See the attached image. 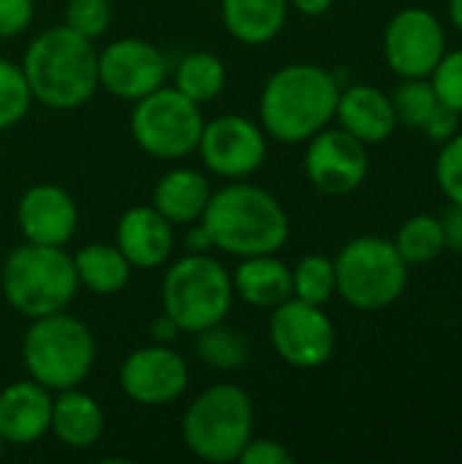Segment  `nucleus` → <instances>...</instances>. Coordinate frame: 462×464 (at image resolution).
Segmentation results:
<instances>
[{"label": "nucleus", "mask_w": 462, "mask_h": 464, "mask_svg": "<svg viewBox=\"0 0 462 464\" xmlns=\"http://www.w3.org/2000/svg\"><path fill=\"white\" fill-rule=\"evenodd\" d=\"M169 63L163 52L144 38H117L98 52V87L117 101H139L163 87Z\"/></svg>", "instance_id": "14"}, {"label": "nucleus", "mask_w": 462, "mask_h": 464, "mask_svg": "<svg viewBox=\"0 0 462 464\" xmlns=\"http://www.w3.org/2000/svg\"><path fill=\"white\" fill-rule=\"evenodd\" d=\"M335 280L346 304L362 313H381L406 294L408 264L400 258L392 239L368 234L340 247Z\"/></svg>", "instance_id": "8"}, {"label": "nucleus", "mask_w": 462, "mask_h": 464, "mask_svg": "<svg viewBox=\"0 0 462 464\" xmlns=\"http://www.w3.org/2000/svg\"><path fill=\"white\" fill-rule=\"evenodd\" d=\"M340 82L316 63L278 68L259 98V125L280 144H305L335 120Z\"/></svg>", "instance_id": "1"}, {"label": "nucleus", "mask_w": 462, "mask_h": 464, "mask_svg": "<svg viewBox=\"0 0 462 464\" xmlns=\"http://www.w3.org/2000/svg\"><path fill=\"white\" fill-rule=\"evenodd\" d=\"M267 334L280 362L297 370L324 367L332 359L338 343L335 324L321 310V304H310L294 296L272 307Z\"/></svg>", "instance_id": "10"}, {"label": "nucleus", "mask_w": 462, "mask_h": 464, "mask_svg": "<svg viewBox=\"0 0 462 464\" xmlns=\"http://www.w3.org/2000/svg\"><path fill=\"white\" fill-rule=\"evenodd\" d=\"M196 356L210 370L234 372L248 364L251 343L240 329L221 321V324H212V326L196 332Z\"/></svg>", "instance_id": "26"}, {"label": "nucleus", "mask_w": 462, "mask_h": 464, "mask_svg": "<svg viewBox=\"0 0 462 464\" xmlns=\"http://www.w3.org/2000/svg\"><path fill=\"white\" fill-rule=\"evenodd\" d=\"M174 226L152 207H131L117 220L114 245L133 269H158L174 253Z\"/></svg>", "instance_id": "17"}, {"label": "nucleus", "mask_w": 462, "mask_h": 464, "mask_svg": "<svg viewBox=\"0 0 462 464\" xmlns=\"http://www.w3.org/2000/svg\"><path fill=\"white\" fill-rule=\"evenodd\" d=\"M430 84L436 90L438 103L462 114V49L447 52L441 57V63L430 73Z\"/></svg>", "instance_id": "32"}, {"label": "nucleus", "mask_w": 462, "mask_h": 464, "mask_svg": "<svg viewBox=\"0 0 462 464\" xmlns=\"http://www.w3.org/2000/svg\"><path fill=\"white\" fill-rule=\"evenodd\" d=\"M305 150V174L316 190L327 196H349L368 179V144L343 128H321Z\"/></svg>", "instance_id": "15"}, {"label": "nucleus", "mask_w": 462, "mask_h": 464, "mask_svg": "<svg viewBox=\"0 0 462 464\" xmlns=\"http://www.w3.org/2000/svg\"><path fill=\"white\" fill-rule=\"evenodd\" d=\"M302 16H324L329 8H332V3L335 0H289Z\"/></svg>", "instance_id": "40"}, {"label": "nucleus", "mask_w": 462, "mask_h": 464, "mask_svg": "<svg viewBox=\"0 0 462 464\" xmlns=\"http://www.w3.org/2000/svg\"><path fill=\"white\" fill-rule=\"evenodd\" d=\"M0 291L8 307L27 321L63 313L79 294L74 258L65 247L22 242L3 261Z\"/></svg>", "instance_id": "4"}, {"label": "nucleus", "mask_w": 462, "mask_h": 464, "mask_svg": "<svg viewBox=\"0 0 462 464\" xmlns=\"http://www.w3.org/2000/svg\"><path fill=\"white\" fill-rule=\"evenodd\" d=\"M71 258H74L79 288H87L95 296L120 294L128 285L131 272H133V266L120 253V247L109 242H90L79 247Z\"/></svg>", "instance_id": "24"}, {"label": "nucleus", "mask_w": 462, "mask_h": 464, "mask_svg": "<svg viewBox=\"0 0 462 464\" xmlns=\"http://www.w3.org/2000/svg\"><path fill=\"white\" fill-rule=\"evenodd\" d=\"M185 250L188 253H210L212 250V239L204 231L202 223H191L188 226V231H185Z\"/></svg>", "instance_id": "39"}, {"label": "nucleus", "mask_w": 462, "mask_h": 464, "mask_svg": "<svg viewBox=\"0 0 462 464\" xmlns=\"http://www.w3.org/2000/svg\"><path fill=\"white\" fill-rule=\"evenodd\" d=\"M103 430H106V416L93 394L82 392L79 386L54 392L49 432L65 449L87 451L103 438Z\"/></svg>", "instance_id": "20"}, {"label": "nucleus", "mask_w": 462, "mask_h": 464, "mask_svg": "<svg viewBox=\"0 0 462 464\" xmlns=\"http://www.w3.org/2000/svg\"><path fill=\"white\" fill-rule=\"evenodd\" d=\"M35 16L33 0H0V38L22 35Z\"/></svg>", "instance_id": "35"}, {"label": "nucleus", "mask_w": 462, "mask_h": 464, "mask_svg": "<svg viewBox=\"0 0 462 464\" xmlns=\"http://www.w3.org/2000/svg\"><path fill=\"white\" fill-rule=\"evenodd\" d=\"M400 258L408 266H422L436 261L447 247H444V231H441V220L433 215H414L408 218L400 228L398 237L392 239Z\"/></svg>", "instance_id": "27"}, {"label": "nucleus", "mask_w": 462, "mask_h": 464, "mask_svg": "<svg viewBox=\"0 0 462 464\" xmlns=\"http://www.w3.org/2000/svg\"><path fill=\"white\" fill-rule=\"evenodd\" d=\"M226 63L212 52H191L174 68V87L191 98L193 103L204 106L215 101L226 87Z\"/></svg>", "instance_id": "25"}, {"label": "nucleus", "mask_w": 462, "mask_h": 464, "mask_svg": "<svg viewBox=\"0 0 462 464\" xmlns=\"http://www.w3.org/2000/svg\"><path fill=\"white\" fill-rule=\"evenodd\" d=\"M231 288L234 299L259 310H272L291 299V266L280 261L278 253L240 258V266L231 272Z\"/></svg>", "instance_id": "21"}, {"label": "nucleus", "mask_w": 462, "mask_h": 464, "mask_svg": "<svg viewBox=\"0 0 462 464\" xmlns=\"http://www.w3.org/2000/svg\"><path fill=\"white\" fill-rule=\"evenodd\" d=\"M422 130L428 133V139L444 144V141H449L455 133H460V114L452 111V109H447L444 103H438L436 111L430 114V120L425 122Z\"/></svg>", "instance_id": "36"}, {"label": "nucleus", "mask_w": 462, "mask_h": 464, "mask_svg": "<svg viewBox=\"0 0 462 464\" xmlns=\"http://www.w3.org/2000/svg\"><path fill=\"white\" fill-rule=\"evenodd\" d=\"M180 334H182L180 326H177L166 313H161V315L150 324V337H152V343H158V345H172Z\"/></svg>", "instance_id": "38"}, {"label": "nucleus", "mask_w": 462, "mask_h": 464, "mask_svg": "<svg viewBox=\"0 0 462 464\" xmlns=\"http://www.w3.org/2000/svg\"><path fill=\"white\" fill-rule=\"evenodd\" d=\"M449 19L462 33V0H449Z\"/></svg>", "instance_id": "41"}, {"label": "nucleus", "mask_w": 462, "mask_h": 464, "mask_svg": "<svg viewBox=\"0 0 462 464\" xmlns=\"http://www.w3.org/2000/svg\"><path fill=\"white\" fill-rule=\"evenodd\" d=\"M335 120H338V128H343L346 133H351L368 147L387 141L398 128L392 98L373 84L340 87Z\"/></svg>", "instance_id": "19"}, {"label": "nucleus", "mask_w": 462, "mask_h": 464, "mask_svg": "<svg viewBox=\"0 0 462 464\" xmlns=\"http://www.w3.org/2000/svg\"><path fill=\"white\" fill-rule=\"evenodd\" d=\"M256 411L251 394L237 383L207 386L182 413L180 435L185 449L210 464L240 459V451L253 438Z\"/></svg>", "instance_id": "5"}, {"label": "nucleus", "mask_w": 462, "mask_h": 464, "mask_svg": "<svg viewBox=\"0 0 462 464\" xmlns=\"http://www.w3.org/2000/svg\"><path fill=\"white\" fill-rule=\"evenodd\" d=\"M33 106V92L22 73V65L0 57V130L19 125Z\"/></svg>", "instance_id": "30"}, {"label": "nucleus", "mask_w": 462, "mask_h": 464, "mask_svg": "<svg viewBox=\"0 0 462 464\" xmlns=\"http://www.w3.org/2000/svg\"><path fill=\"white\" fill-rule=\"evenodd\" d=\"M436 182L452 204H462V133L441 144L436 158Z\"/></svg>", "instance_id": "33"}, {"label": "nucleus", "mask_w": 462, "mask_h": 464, "mask_svg": "<svg viewBox=\"0 0 462 464\" xmlns=\"http://www.w3.org/2000/svg\"><path fill=\"white\" fill-rule=\"evenodd\" d=\"M231 304V272L210 253H185L163 275L161 307L185 334L226 321Z\"/></svg>", "instance_id": "7"}, {"label": "nucleus", "mask_w": 462, "mask_h": 464, "mask_svg": "<svg viewBox=\"0 0 462 464\" xmlns=\"http://www.w3.org/2000/svg\"><path fill=\"white\" fill-rule=\"evenodd\" d=\"M202 106L177 87H158L133 101L131 136L142 152L158 160H182L196 152L204 130Z\"/></svg>", "instance_id": "9"}, {"label": "nucleus", "mask_w": 462, "mask_h": 464, "mask_svg": "<svg viewBox=\"0 0 462 464\" xmlns=\"http://www.w3.org/2000/svg\"><path fill=\"white\" fill-rule=\"evenodd\" d=\"M22 73L35 103L52 111H74L98 90V52L90 38L54 24L27 44Z\"/></svg>", "instance_id": "3"}, {"label": "nucleus", "mask_w": 462, "mask_h": 464, "mask_svg": "<svg viewBox=\"0 0 462 464\" xmlns=\"http://www.w3.org/2000/svg\"><path fill=\"white\" fill-rule=\"evenodd\" d=\"M289 8V0H221V19L234 41L264 46L286 27Z\"/></svg>", "instance_id": "23"}, {"label": "nucleus", "mask_w": 462, "mask_h": 464, "mask_svg": "<svg viewBox=\"0 0 462 464\" xmlns=\"http://www.w3.org/2000/svg\"><path fill=\"white\" fill-rule=\"evenodd\" d=\"M335 294H338V280H335L332 258H327L321 253H310V256H302L291 266V296L294 299L324 307Z\"/></svg>", "instance_id": "28"}, {"label": "nucleus", "mask_w": 462, "mask_h": 464, "mask_svg": "<svg viewBox=\"0 0 462 464\" xmlns=\"http://www.w3.org/2000/svg\"><path fill=\"white\" fill-rule=\"evenodd\" d=\"M199 223L210 234L212 250L237 258L280 253L291 231L283 204L270 190L245 179L212 190Z\"/></svg>", "instance_id": "2"}, {"label": "nucleus", "mask_w": 462, "mask_h": 464, "mask_svg": "<svg viewBox=\"0 0 462 464\" xmlns=\"http://www.w3.org/2000/svg\"><path fill=\"white\" fill-rule=\"evenodd\" d=\"M447 54L441 19L419 5L398 11L384 30V60L400 79H430Z\"/></svg>", "instance_id": "12"}, {"label": "nucleus", "mask_w": 462, "mask_h": 464, "mask_svg": "<svg viewBox=\"0 0 462 464\" xmlns=\"http://www.w3.org/2000/svg\"><path fill=\"white\" fill-rule=\"evenodd\" d=\"M65 27L95 41L112 27V3L109 0H68L65 3Z\"/></svg>", "instance_id": "31"}, {"label": "nucleus", "mask_w": 462, "mask_h": 464, "mask_svg": "<svg viewBox=\"0 0 462 464\" xmlns=\"http://www.w3.org/2000/svg\"><path fill=\"white\" fill-rule=\"evenodd\" d=\"M16 226L25 242L65 247L76 237L79 209L65 188L54 182H38L22 193L16 204Z\"/></svg>", "instance_id": "16"}, {"label": "nucleus", "mask_w": 462, "mask_h": 464, "mask_svg": "<svg viewBox=\"0 0 462 464\" xmlns=\"http://www.w3.org/2000/svg\"><path fill=\"white\" fill-rule=\"evenodd\" d=\"M117 381L120 392L133 405L166 408L185 394L191 383V370L188 362L172 345L150 343L123 359Z\"/></svg>", "instance_id": "13"}, {"label": "nucleus", "mask_w": 462, "mask_h": 464, "mask_svg": "<svg viewBox=\"0 0 462 464\" xmlns=\"http://www.w3.org/2000/svg\"><path fill=\"white\" fill-rule=\"evenodd\" d=\"M210 196H212V188L199 169L174 166L155 182L150 204L172 226H191L202 220Z\"/></svg>", "instance_id": "22"}, {"label": "nucleus", "mask_w": 462, "mask_h": 464, "mask_svg": "<svg viewBox=\"0 0 462 464\" xmlns=\"http://www.w3.org/2000/svg\"><path fill=\"white\" fill-rule=\"evenodd\" d=\"M52 392L33 378L8 383L0 392V438L5 446H33L49 435Z\"/></svg>", "instance_id": "18"}, {"label": "nucleus", "mask_w": 462, "mask_h": 464, "mask_svg": "<svg viewBox=\"0 0 462 464\" xmlns=\"http://www.w3.org/2000/svg\"><path fill=\"white\" fill-rule=\"evenodd\" d=\"M389 98H392L398 125L417 128V130L425 128V122L430 120V114L438 106V98H436V90H433L430 79H403L392 90Z\"/></svg>", "instance_id": "29"}, {"label": "nucleus", "mask_w": 462, "mask_h": 464, "mask_svg": "<svg viewBox=\"0 0 462 464\" xmlns=\"http://www.w3.org/2000/svg\"><path fill=\"white\" fill-rule=\"evenodd\" d=\"M240 464H291L294 454L275 438H251L240 451Z\"/></svg>", "instance_id": "34"}, {"label": "nucleus", "mask_w": 462, "mask_h": 464, "mask_svg": "<svg viewBox=\"0 0 462 464\" xmlns=\"http://www.w3.org/2000/svg\"><path fill=\"white\" fill-rule=\"evenodd\" d=\"M3 446H5V443H3V438H0V454H3Z\"/></svg>", "instance_id": "42"}, {"label": "nucleus", "mask_w": 462, "mask_h": 464, "mask_svg": "<svg viewBox=\"0 0 462 464\" xmlns=\"http://www.w3.org/2000/svg\"><path fill=\"white\" fill-rule=\"evenodd\" d=\"M441 220V231H444V247L462 256V204H452L444 209Z\"/></svg>", "instance_id": "37"}, {"label": "nucleus", "mask_w": 462, "mask_h": 464, "mask_svg": "<svg viewBox=\"0 0 462 464\" xmlns=\"http://www.w3.org/2000/svg\"><path fill=\"white\" fill-rule=\"evenodd\" d=\"M22 364L27 378L52 394L82 386L95 364V337L68 310L33 318L22 337Z\"/></svg>", "instance_id": "6"}, {"label": "nucleus", "mask_w": 462, "mask_h": 464, "mask_svg": "<svg viewBox=\"0 0 462 464\" xmlns=\"http://www.w3.org/2000/svg\"><path fill=\"white\" fill-rule=\"evenodd\" d=\"M267 141L270 136L256 120L242 114H221L204 122L196 152L215 177L234 182L253 177L264 166L270 150Z\"/></svg>", "instance_id": "11"}]
</instances>
